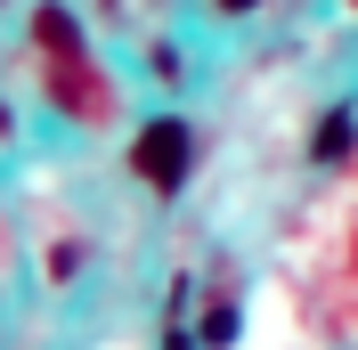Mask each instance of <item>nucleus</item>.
<instances>
[{"instance_id": "obj_3", "label": "nucleus", "mask_w": 358, "mask_h": 350, "mask_svg": "<svg viewBox=\"0 0 358 350\" xmlns=\"http://www.w3.org/2000/svg\"><path fill=\"white\" fill-rule=\"evenodd\" d=\"M350 147H358V114L350 106H326V122H317V139H310V163H342Z\"/></svg>"}, {"instance_id": "obj_6", "label": "nucleus", "mask_w": 358, "mask_h": 350, "mask_svg": "<svg viewBox=\"0 0 358 350\" xmlns=\"http://www.w3.org/2000/svg\"><path fill=\"white\" fill-rule=\"evenodd\" d=\"M147 66H155V82H179V74H187V57H179V49H171V41H163V49H155V57H147Z\"/></svg>"}, {"instance_id": "obj_1", "label": "nucleus", "mask_w": 358, "mask_h": 350, "mask_svg": "<svg viewBox=\"0 0 358 350\" xmlns=\"http://www.w3.org/2000/svg\"><path fill=\"white\" fill-rule=\"evenodd\" d=\"M187 163H196V131L179 122V114H155L147 131L131 139V172L155 188V196H179V179H187Z\"/></svg>"}, {"instance_id": "obj_7", "label": "nucleus", "mask_w": 358, "mask_h": 350, "mask_svg": "<svg viewBox=\"0 0 358 350\" xmlns=\"http://www.w3.org/2000/svg\"><path fill=\"white\" fill-rule=\"evenodd\" d=\"M212 8H228V17H245V8H261V0H212Z\"/></svg>"}, {"instance_id": "obj_5", "label": "nucleus", "mask_w": 358, "mask_h": 350, "mask_svg": "<svg viewBox=\"0 0 358 350\" xmlns=\"http://www.w3.org/2000/svg\"><path fill=\"white\" fill-rule=\"evenodd\" d=\"M49 277H57V285L82 277V244H57V253H49Z\"/></svg>"}, {"instance_id": "obj_8", "label": "nucleus", "mask_w": 358, "mask_h": 350, "mask_svg": "<svg viewBox=\"0 0 358 350\" xmlns=\"http://www.w3.org/2000/svg\"><path fill=\"white\" fill-rule=\"evenodd\" d=\"M0 131H8V106H0Z\"/></svg>"}, {"instance_id": "obj_4", "label": "nucleus", "mask_w": 358, "mask_h": 350, "mask_svg": "<svg viewBox=\"0 0 358 350\" xmlns=\"http://www.w3.org/2000/svg\"><path fill=\"white\" fill-rule=\"evenodd\" d=\"M236 326H245V309H236V302H212V309H203V326H196V342H203V350H228Z\"/></svg>"}, {"instance_id": "obj_2", "label": "nucleus", "mask_w": 358, "mask_h": 350, "mask_svg": "<svg viewBox=\"0 0 358 350\" xmlns=\"http://www.w3.org/2000/svg\"><path fill=\"white\" fill-rule=\"evenodd\" d=\"M33 41H41L57 66H82V24L57 8V0H41V8H33Z\"/></svg>"}, {"instance_id": "obj_9", "label": "nucleus", "mask_w": 358, "mask_h": 350, "mask_svg": "<svg viewBox=\"0 0 358 350\" xmlns=\"http://www.w3.org/2000/svg\"><path fill=\"white\" fill-rule=\"evenodd\" d=\"M350 8H358V0H350Z\"/></svg>"}]
</instances>
